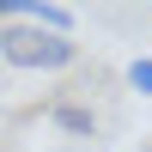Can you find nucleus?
<instances>
[{"label":"nucleus","mask_w":152,"mask_h":152,"mask_svg":"<svg viewBox=\"0 0 152 152\" xmlns=\"http://www.w3.org/2000/svg\"><path fill=\"white\" fill-rule=\"evenodd\" d=\"M73 55H79V49H73L67 37L37 31V24H24V18L0 31V61L18 67V73H61V67H73Z\"/></svg>","instance_id":"1"},{"label":"nucleus","mask_w":152,"mask_h":152,"mask_svg":"<svg viewBox=\"0 0 152 152\" xmlns=\"http://www.w3.org/2000/svg\"><path fill=\"white\" fill-rule=\"evenodd\" d=\"M24 24L55 31V37H73V12H67V6H55V0H24Z\"/></svg>","instance_id":"2"},{"label":"nucleus","mask_w":152,"mask_h":152,"mask_svg":"<svg viewBox=\"0 0 152 152\" xmlns=\"http://www.w3.org/2000/svg\"><path fill=\"white\" fill-rule=\"evenodd\" d=\"M55 122H61L67 134H91V128H97V122H91V110H85V104H55Z\"/></svg>","instance_id":"3"},{"label":"nucleus","mask_w":152,"mask_h":152,"mask_svg":"<svg viewBox=\"0 0 152 152\" xmlns=\"http://www.w3.org/2000/svg\"><path fill=\"white\" fill-rule=\"evenodd\" d=\"M128 85H134V91H146V97H152V55H140V61L128 67Z\"/></svg>","instance_id":"4"},{"label":"nucleus","mask_w":152,"mask_h":152,"mask_svg":"<svg viewBox=\"0 0 152 152\" xmlns=\"http://www.w3.org/2000/svg\"><path fill=\"white\" fill-rule=\"evenodd\" d=\"M24 18V0H0V24H18Z\"/></svg>","instance_id":"5"},{"label":"nucleus","mask_w":152,"mask_h":152,"mask_svg":"<svg viewBox=\"0 0 152 152\" xmlns=\"http://www.w3.org/2000/svg\"><path fill=\"white\" fill-rule=\"evenodd\" d=\"M146 152H152V146H146Z\"/></svg>","instance_id":"6"}]
</instances>
